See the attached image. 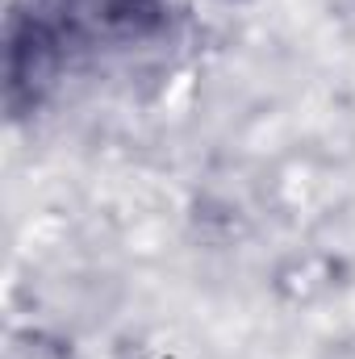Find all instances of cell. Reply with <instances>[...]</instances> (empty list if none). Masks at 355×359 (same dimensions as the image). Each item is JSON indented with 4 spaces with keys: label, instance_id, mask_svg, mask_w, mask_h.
Returning a JSON list of instances; mask_svg holds the SVG:
<instances>
[{
    "label": "cell",
    "instance_id": "cell-1",
    "mask_svg": "<svg viewBox=\"0 0 355 359\" xmlns=\"http://www.w3.org/2000/svg\"><path fill=\"white\" fill-rule=\"evenodd\" d=\"M172 25L176 0H13L0 42L8 117L34 113L80 59L147 46Z\"/></svg>",
    "mask_w": 355,
    "mask_h": 359
}]
</instances>
